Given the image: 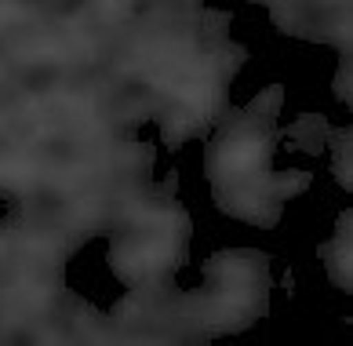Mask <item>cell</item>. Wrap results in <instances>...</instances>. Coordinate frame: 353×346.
<instances>
[{
    "mask_svg": "<svg viewBox=\"0 0 353 346\" xmlns=\"http://www.w3.org/2000/svg\"><path fill=\"white\" fill-rule=\"evenodd\" d=\"M255 157H259V146L255 142H237V146H230V150H226V168H233V171L252 168Z\"/></svg>",
    "mask_w": 353,
    "mask_h": 346,
    "instance_id": "1",
    "label": "cell"
}]
</instances>
